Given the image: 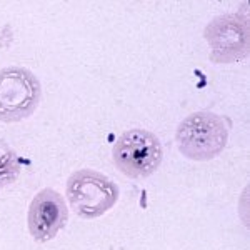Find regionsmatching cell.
<instances>
[{"label":"cell","mask_w":250,"mask_h":250,"mask_svg":"<svg viewBox=\"0 0 250 250\" xmlns=\"http://www.w3.org/2000/svg\"><path fill=\"white\" fill-rule=\"evenodd\" d=\"M67 199L79 217L97 219L119 200V187L104 173L82 168L68 177Z\"/></svg>","instance_id":"2"},{"label":"cell","mask_w":250,"mask_h":250,"mask_svg":"<svg viewBox=\"0 0 250 250\" xmlns=\"http://www.w3.org/2000/svg\"><path fill=\"white\" fill-rule=\"evenodd\" d=\"M180 154L195 162H207L224 152L229 140V127L213 112H195L185 117L175 132Z\"/></svg>","instance_id":"1"},{"label":"cell","mask_w":250,"mask_h":250,"mask_svg":"<svg viewBox=\"0 0 250 250\" xmlns=\"http://www.w3.org/2000/svg\"><path fill=\"white\" fill-rule=\"evenodd\" d=\"M20 175V164L15 152L0 144V190L14 184Z\"/></svg>","instance_id":"7"},{"label":"cell","mask_w":250,"mask_h":250,"mask_svg":"<svg viewBox=\"0 0 250 250\" xmlns=\"http://www.w3.org/2000/svg\"><path fill=\"white\" fill-rule=\"evenodd\" d=\"M68 208L63 197L52 188H42L29 207V230L34 240L48 242L65 227Z\"/></svg>","instance_id":"6"},{"label":"cell","mask_w":250,"mask_h":250,"mask_svg":"<svg viewBox=\"0 0 250 250\" xmlns=\"http://www.w3.org/2000/svg\"><path fill=\"white\" fill-rule=\"evenodd\" d=\"M114 162L120 172L132 179L152 175L162 162V144L148 130L132 128L124 132L114 145Z\"/></svg>","instance_id":"4"},{"label":"cell","mask_w":250,"mask_h":250,"mask_svg":"<svg viewBox=\"0 0 250 250\" xmlns=\"http://www.w3.org/2000/svg\"><path fill=\"white\" fill-rule=\"evenodd\" d=\"M42 87L34 72L25 67L0 68V120L20 122L35 112Z\"/></svg>","instance_id":"3"},{"label":"cell","mask_w":250,"mask_h":250,"mask_svg":"<svg viewBox=\"0 0 250 250\" xmlns=\"http://www.w3.org/2000/svg\"><path fill=\"white\" fill-rule=\"evenodd\" d=\"M204 37L212 48L210 60L215 63H230L249 55V22L239 14L219 15L205 27Z\"/></svg>","instance_id":"5"}]
</instances>
